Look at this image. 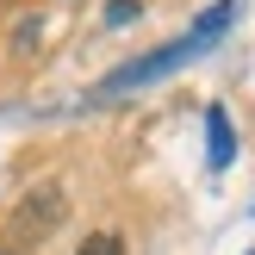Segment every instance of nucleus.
<instances>
[{
  "instance_id": "nucleus-1",
  "label": "nucleus",
  "mask_w": 255,
  "mask_h": 255,
  "mask_svg": "<svg viewBox=\"0 0 255 255\" xmlns=\"http://www.w3.org/2000/svg\"><path fill=\"white\" fill-rule=\"evenodd\" d=\"M62 218H69V199H62L56 181H37L31 193L12 206V231L31 237V243H37V237H50V231H62Z\"/></svg>"
},
{
  "instance_id": "nucleus-2",
  "label": "nucleus",
  "mask_w": 255,
  "mask_h": 255,
  "mask_svg": "<svg viewBox=\"0 0 255 255\" xmlns=\"http://www.w3.org/2000/svg\"><path fill=\"white\" fill-rule=\"evenodd\" d=\"M224 162H231V119L212 106V168H224Z\"/></svg>"
},
{
  "instance_id": "nucleus-3",
  "label": "nucleus",
  "mask_w": 255,
  "mask_h": 255,
  "mask_svg": "<svg viewBox=\"0 0 255 255\" xmlns=\"http://www.w3.org/2000/svg\"><path fill=\"white\" fill-rule=\"evenodd\" d=\"M75 255H125V237H119V231H94Z\"/></svg>"
},
{
  "instance_id": "nucleus-4",
  "label": "nucleus",
  "mask_w": 255,
  "mask_h": 255,
  "mask_svg": "<svg viewBox=\"0 0 255 255\" xmlns=\"http://www.w3.org/2000/svg\"><path fill=\"white\" fill-rule=\"evenodd\" d=\"M106 19H112V25H131V19H137V0H112Z\"/></svg>"
},
{
  "instance_id": "nucleus-5",
  "label": "nucleus",
  "mask_w": 255,
  "mask_h": 255,
  "mask_svg": "<svg viewBox=\"0 0 255 255\" xmlns=\"http://www.w3.org/2000/svg\"><path fill=\"white\" fill-rule=\"evenodd\" d=\"M31 44H37V19H25V25H19V37H12V50H31Z\"/></svg>"
},
{
  "instance_id": "nucleus-6",
  "label": "nucleus",
  "mask_w": 255,
  "mask_h": 255,
  "mask_svg": "<svg viewBox=\"0 0 255 255\" xmlns=\"http://www.w3.org/2000/svg\"><path fill=\"white\" fill-rule=\"evenodd\" d=\"M0 255H19V249H0Z\"/></svg>"
}]
</instances>
